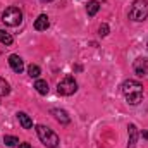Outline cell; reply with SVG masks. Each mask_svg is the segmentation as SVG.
<instances>
[{
	"label": "cell",
	"mask_w": 148,
	"mask_h": 148,
	"mask_svg": "<svg viewBox=\"0 0 148 148\" xmlns=\"http://www.w3.org/2000/svg\"><path fill=\"white\" fill-rule=\"evenodd\" d=\"M122 93L126 95V98L131 105H138L143 98V86L134 79H127L122 84Z\"/></svg>",
	"instance_id": "cell-1"
},
{
	"label": "cell",
	"mask_w": 148,
	"mask_h": 148,
	"mask_svg": "<svg viewBox=\"0 0 148 148\" xmlns=\"http://www.w3.org/2000/svg\"><path fill=\"white\" fill-rule=\"evenodd\" d=\"M36 134L45 147H48V148H57L59 147V136H57L50 127L40 124V126H36Z\"/></svg>",
	"instance_id": "cell-2"
},
{
	"label": "cell",
	"mask_w": 148,
	"mask_h": 148,
	"mask_svg": "<svg viewBox=\"0 0 148 148\" xmlns=\"http://www.w3.org/2000/svg\"><path fill=\"white\" fill-rule=\"evenodd\" d=\"M129 17L133 21H145L148 17V2L147 0H134L129 10Z\"/></svg>",
	"instance_id": "cell-3"
},
{
	"label": "cell",
	"mask_w": 148,
	"mask_h": 148,
	"mask_svg": "<svg viewBox=\"0 0 148 148\" xmlns=\"http://www.w3.org/2000/svg\"><path fill=\"white\" fill-rule=\"evenodd\" d=\"M2 21L7 24V26H19L21 21H23V12L19 7H7L2 14Z\"/></svg>",
	"instance_id": "cell-4"
},
{
	"label": "cell",
	"mask_w": 148,
	"mask_h": 148,
	"mask_svg": "<svg viewBox=\"0 0 148 148\" xmlns=\"http://www.w3.org/2000/svg\"><path fill=\"white\" fill-rule=\"evenodd\" d=\"M76 90H77V83H76V79H74L73 76H66V77L57 84L59 95H64V97H69V95L76 93Z\"/></svg>",
	"instance_id": "cell-5"
},
{
	"label": "cell",
	"mask_w": 148,
	"mask_h": 148,
	"mask_svg": "<svg viewBox=\"0 0 148 148\" xmlns=\"http://www.w3.org/2000/svg\"><path fill=\"white\" fill-rule=\"evenodd\" d=\"M133 69H134V73L138 74V76H145L148 73V59H136L134 60V64H133Z\"/></svg>",
	"instance_id": "cell-6"
},
{
	"label": "cell",
	"mask_w": 148,
	"mask_h": 148,
	"mask_svg": "<svg viewBox=\"0 0 148 148\" xmlns=\"http://www.w3.org/2000/svg\"><path fill=\"white\" fill-rule=\"evenodd\" d=\"M9 66L12 67V71L14 73H23V69H24V62H23V59L19 57V55H10L9 57Z\"/></svg>",
	"instance_id": "cell-7"
},
{
	"label": "cell",
	"mask_w": 148,
	"mask_h": 148,
	"mask_svg": "<svg viewBox=\"0 0 148 148\" xmlns=\"http://www.w3.org/2000/svg\"><path fill=\"white\" fill-rule=\"evenodd\" d=\"M52 114H53V117H55L60 124H69V122H71V117L67 115V112L62 110V109H52Z\"/></svg>",
	"instance_id": "cell-8"
},
{
	"label": "cell",
	"mask_w": 148,
	"mask_h": 148,
	"mask_svg": "<svg viewBox=\"0 0 148 148\" xmlns=\"http://www.w3.org/2000/svg\"><path fill=\"white\" fill-rule=\"evenodd\" d=\"M48 26H50V21H48V17H47L45 14L38 16L36 21H35V29H38V31H45Z\"/></svg>",
	"instance_id": "cell-9"
},
{
	"label": "cell",
	"mask_w": 148,
	"mask_h": 148,
	"mask_svg": "<svg viewBox=\"0 0 148 148\" xmlns=\"http://www.w3.org/2000/svg\"><path fill=\"white\" fill-rule=\"evenodd\" d=\"M129 143H127V148H134L136 141H138V129L134 124H129Z\"/></svg>",
	"instance_id": "cell-10"
},
{
	"label": "cell",
	"mask_w": 148,
	"mask_h": 148,
	"mask_svg": "<svg viewBox=\"0 0 148 148\" xmlns=\"http://www.w3.org/2000/svg\"><path fill=\"white\" fill-rule=\"evenodd\" d=\"M17 119H19V122H21V126H23L24 129H31V127H33V121L29 119V115H28V114L19 112V114H17Z\"/></svg>",
	"instance_id": "cell-11"
},
{
	"label": "cell",
	"mask_w": 148,
	"mask_h": 148,
	"mask_svg": "<svg viewBox=\"0 0 148 148\" xmlns=\"http://www.w3.org/2000/svg\"><path fill=\"white\" fill-rule=\"evenodd\" d=\"M98 9H100V2H98V0H90L88 5H86V12H88V16H95V14L98 12Z\"/></svg>",
	"instance_id": "cell-12"
},
{
	"label": "cell",
	"mask_w": 148,
	"mask_h": 148,
	"mask_svg": "<svg viewBox=\"0 0 148 148\" xmlns=\"http://www.w3.org/2000/svg\"><path fill=\"white\" fill-rule=\"evenodd\" d=\"M35 88H36V91L40 95H47V93H48V84H47V81H43V79H38L36 83H35Z\"/></svg>",
	"instance_id": "cell-13"
},
{
	"label": "cell",
	"mask_w": 148,
	"mask_h": 148,
	"mask_svg": "<svg viewBox=\"0 0 148 148\" xmlns=\"http://www.w3.org/2000/svg\"><path fill=\"white\" fill-rule=\"evenodd\" d=\"M9 93H10V86H9V83H7L5 79L0 77V97H7Z\"/></svg>",
	"instance_id": "cell-14"
},
{
	"label": "cell",
	"mask_w": 148,
	"mask_h": 148,
	"mask_svg": "<svg viewBox=\"0 0 148 148\" xmlns=\"http://www.w3.org/2000/svg\"><path fill=\"white\" fill-rule=\"evenodd\" d=\"M12 35L10 33H7V31H3V29H0V43H3V45H10L12 43Z\"/></svg>",
	"instance_id": "cell-15"
},
{
	"label": "cell",
	"mask_w": 148,
	"mask_h": 148,
	"mask_svg": "<svg viewBox=\"0 0 148 148\" xmlns=\"http://www.w3.org/2000/svg\"><path fill=\"white\" fill-rule=\"evenodd\" d=\"M3 143H5L7 147H16V145L19 143V140H17L16 136H5V138H3Z\"/></svg>",
	"instance_id": "cell-16"
},
{
	"label": "cell",
	"mask_w": 148,
	"mask_h": 148,
	"mask_svg": "<svg viewBox=\"0 0 148 148\" xmlns=\"http://www.w3.org/2000/svg\"><path fill=\"white\" fill-rule=\"evenodd\" d=\"M40 73H41V71H40V67H38V66H35V64H31V66L28 67V74H29L31 77H38V76H40Z\"/></svg>",
	"instance_id": "cell-17"
},
{
	"label": "cell",
	"mask_w": 148,
	"mask_h": 148,
	"mask_svg": "<svg viewBox=\"0 0 148 148\" xmlns=\"http://www.w3.org/2000/svg\"><path fill=\"white\" fill-rule=\"evenodd\" d=\"M98 33H100V36H107L109 35V26L107 24H102L100 29H98Z\"/></svg>",
	"instance_id": "cell-18"
},
{
	"label": "cell",
	"mask_w": 148,
	"mask_h": 148,
	"mask_svg": "<svg viewBox=\"0 0 148 148\" xmlns=\"http://www.w3.org/2000/svg\"><path fill=\"white\" fill-rule=\"evenodd\" d=\"M19 148H31V145H29V143H21Z\"/></svg>",
	"instance_id": "cell-19"
},
{
	"label": "cell",
	"mask_w": 148,
	"mask_h": 148,
	"mask_svg": "<svg viewBox=\"0 0 148 148\" xmlns=\"http://www.w3.org/2000/svg\"><path fill=\"white\" fill-rule=\"evenodd\" d=\"M143 138H147V140H148V133H147V131H143Z\"/></svg>",
	"instance_id": "cell-20"
},
{
	"label": "cell",
	"mask_w": 148,
	"mask_h": 148,
	"mask_svg": "<svg viewBox=\"0 0 148 148\" xmlns=\"http://www.w3.org/2000/svg\"><path fill=\"white\" fill-rule=\"evenodd\" d=\"M43 2H52V0H43Z\"/></svg>",
	"instance_id": "cell-21"
}]
</instances>
